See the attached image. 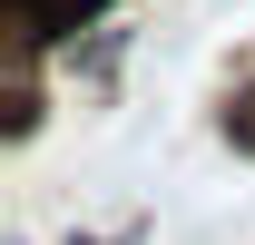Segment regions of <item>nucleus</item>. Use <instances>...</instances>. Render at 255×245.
<instances>
[{
    "label": "nucleus",
    "instance_id": "nucleus-1",
    "mask_svg": "<svg viewBox=\"0 0 255 245\" xmlns=\"http://www.w3.org/2000/svg\"><path fill=\"white\" fill-rule=\"evenodd\" d=\"M10 245H20V236H10Z\"/></svg>",
    "mask_w": 255,
    "mask_h": 245
}]
</instances>
